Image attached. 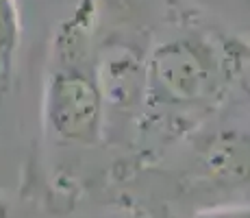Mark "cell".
<instances>
[{"mask_svg":"<svg viewBox=\"0 0 250 218\" xmlns=\"http://www.w3.org/2000/svg\"><path fill=\"white\" fill-rule=\"evenodd\" d=\"M191 218H250V210L248 203H218L198 210Z\"/></svg>","mask_w":250,"mask_h":218,"instance_id":"cell-4","label":"cell"},{"mask_svg":"<svg viewBox=\"0 0 250 218\" xmlns=\"http://www.w3.org/2000/svg\"><path fill=\"white\" fill-rule=\"evenodd\" d=\"M20 9L16 0H0V87H7L20 46Z\"/></svg>","mask_w":250,"mask_h":218,"instance_id":"cell-3","label":"cell"},{"mask_svg":"<svg viewBox=\"0 0 250 218\" xmlns=\"http://www.w3.org/2000/svg\"><path fill=\"white\" fill-rule=\"evenodd\" d=\"M244 70V48L207 33H185L157 44L144 66L135 133L167 144L198 127L229 98Z\"/></svg>","mask_w":250,"mask_h":218,"instance_id":"cell-1","label":"cell"},{"mask_svg":"<svg viewBox=\"0 0 250 218\" xmlns=\"http://www.w3.org/2000/svg\"><path fill=\"white\" fill-rule=\"evenodd\" d=\"M44 122L55 140L96 146L107 135V109L96 76V48L55 42V68L46 79Z\"/></svg>","mask_w":250,"mask_h":218,"instance_id":"cell-2","label":"cell"}]
</instances>
